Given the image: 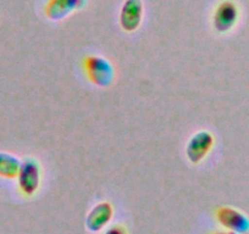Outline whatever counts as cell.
I'll use <instances>...</instances> for the list:
<instances>
[{"label":"cell","mask_w":249,"mask_h":234,"mask_svg":"<svg viewBox=\"0 0 249 234\" xmlns=\"http://www.w3.org/2000/svg\"><path fill=\"white\" fill-rule=\"evenodd\" d=\"M88 80L99 88H107L114 83L115 68L112 64L99 55H88L83 60Z\"/></svg>","instance_id":"cell-1"},{"label":"cell","mask_w":249,"mask_h":234,"mask_svg":"<svg viewBox=\"0 0 249 234\" xmlns=\"http://www.w3.org/2000/svg\"><path fill=\"white\" fill-rule=\"evenodd\" d=\"M42 182V168L39 162L33 157H26L21 161L18 174V183L25 197H33L38 192Z\"/></svg>","instance_id":"cell-2"},{"label":"cell","mask_w":249,"mask_h":234,"mask_svg":"<svg viewBox=\"0 0 249 234\" xmlns=\"http://www.w3.org/2000/svg\"><path fill=\"white\" fill-rule=\"evenodd\" d=\"M239 20V8L233 0H221L213 14V27L217 33H229Z\"/></svg>","instance_id":"cell-3"},{"label":"cell","mask_w":249,"mask_h":234,"mask_svg":"<svg viewBox=\"0 0 249 234\" xmlns=\"http://www.w3.org/2000/svg\"><path fill=\"white\" fill-rule=\"evenodd\" d=\"M215 144L214 135L209 131H198L196 132L186 145V156L192 164L198 165L212 151Z\"/></svg>","instance_id":"cell-4"},{"label":"cell","mask_w":249,"mask_h":234,"mask_svg":"<svg viewBox=\"0 0 249 234\" xmlns=\"http://www.w3.org/2000/svg\"><path fill=\"white\" fill-rule=\"evenodd\" d=\"M217 222L227 231L237 234H249V217L231 206H220L215 211Z\"/></svg>","instance_id":"cell-5"},{"label":"cell","mask_w":249,"mask_h":234,"mask_svg":"<svg viewBox=\"0 0 249 234\" xmlns=\"http://www.w3.org/2000/svg\"><path fill=\"white\" fill-rule=\"evenodd\" d=\"M142 0H124L120 10V26L124 32H135L140 28L143 20Z\"/></svg>","instance_id":"cell-6"},{"label":"cell","mask_w":249,"mask_h":234,"mask_svg":"<svg viewBox=\"0 0 249 234\" xmlns=\"http://www.w3.org/2000/svg\"><path fill=\"white\" fill-rule=\"evenodd\" d=\"M87 0H48L44 6V15L50 21H61L75 11L81 10Z\"/></svg>","instance_id":"cell-7"},{"label":"cell","mask_w":249,"mask_h":234,"mask_svg":"<svg viewBox=\"0 0 249 234\" xmlns=\"http://www.w3.org/2000/svg\"><path fill=\"white\" fill-rule=\"evenodd\" d=\"M112 214H114V209H112L111 204L107 201L99 202L95 205L88 214L87 218H86V224L87 228L90 232H99L103 228L109 224L111 221Z\"/></svg>","instance_id":"cell-8"},{"label":"cell","mask_w":249,"mask_h":234,"mask_svg":"<svg viewBox=\"0 0 249 234\" xmlns=\"http://www.w3.org/2000/svg\"><path fill=\"white\" fill-rule=\"evenodd\" d=\"M21 161L15 155L0 151V177L13 180L18 177Z\"/></svg>","instance_id":"cell-9"},{"label":"cell","mask_w":249,"mask_h":234,"mask_svg":"<svg viewBox=\"0 0 249 234\" xmlns=\"http://www.w3.org/2000/svg\"><path fill=\"white\" fill-rule=\"evenodd\" d=\"M104 234H127V231H126V228L124 226L116 224V226H112L110 228H107L104 232Z\"/></svg>","instance_id":"cell-10"},{"label":"cell","mask_w":249,"mask_h":234,"mask_svg":"<svg viewBox=\"0 0 249 234\" xmlns=\"http://www.w3.org/2000/svg\"><path fill=\"white\" fill-rule=\"evenodd\" d=\"M210 234H237V233H234V232H231V231H227V229H224V231L213 232V233Z\"/></svg>","instance_id":"cell-11"}]
</instances>
